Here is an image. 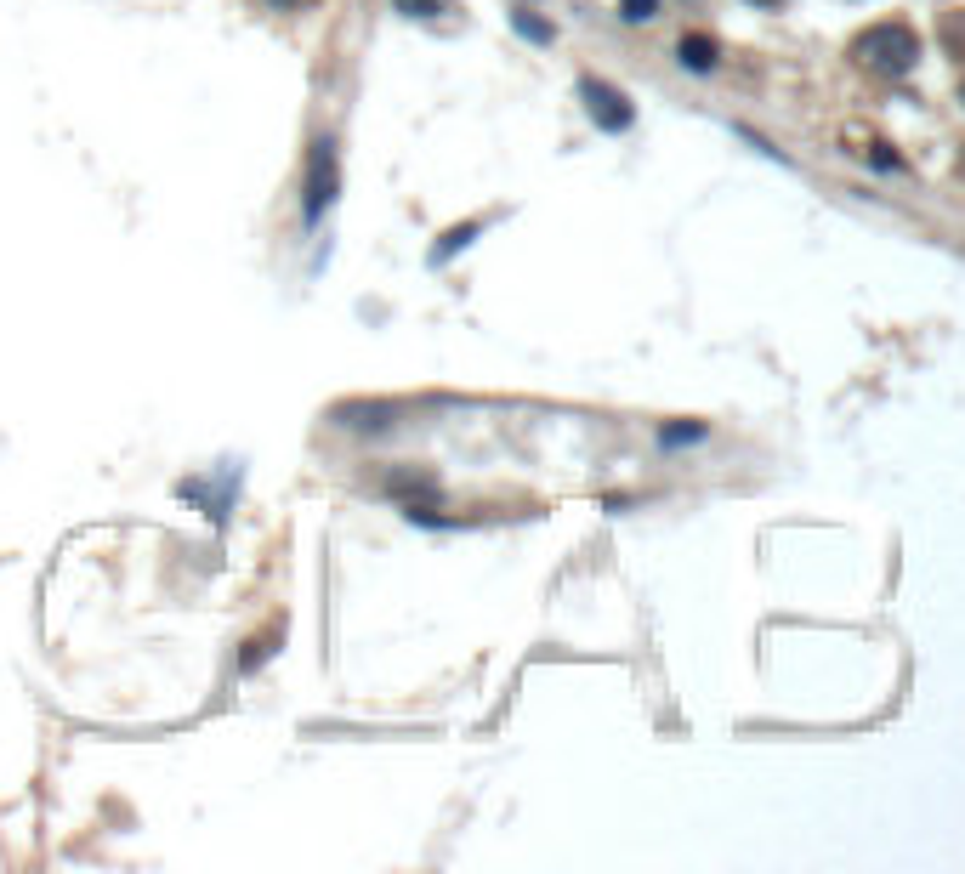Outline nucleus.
Segmentation results:
<instances>
[{"instance_id":"f257e3e1","label":"nucleus","mask_w":965,"mask_h":874,"mask_svg":"<svg viewBox=\"0 0 965 874\" xmlns=\"http://www.w3.org/2000/svg\"><path fill=\"white\" fill-rule=\"evenodd\" d=\"M852 57L869 63V69H880V74H909L920 46H914V35L903 23H875V29H863V35L852 40Z\"/></svg>"},{"instance_id":"f03ea898","label":"nucleus","mask_w":965,"mask_h":874,"mask_svg":"<svg viewBox=\"0 0 965 874\" xmlns=\"http://www.w3.org/2000/svg\"><path fill=\"white\" fill-rule=\"evenodd\" d=\"M335 188H341V159H335V142L318 137L313 154H307V188H301V216L307 222H324V210L335 205Z\"/></svg>"},{"instance_id":"7ed1b4c3","label":"nucleus","mask_w":965,"mask_h":874,"mask_svg":"<svg viewBox=\"0 0 965 874\" xmlns=\"http://www.w3.org/2000/svg\"><path fill=\"white\" fill-rule=\"evenodd\" d=\"M579 97H585V114L597 120V131H631L636 108L619 86H608V80H579Z\"/></svg>"},{"instance_id":"20e7f679","label":"nucleus","mask_w":965,"mask_h":874,"mask_svg":"<svg viewBox=\"0 0 965 874\" xmlns=\"http://www.w3.org/2000/svg\"><path fill=\"white\" fill-rule=\"evenodd\" d=\"M676 57H682V69H693V74H710L721 63V46L710 35H682L676 40Z\"/></svg>"},{"instance_id":"39448f33","label":"nucleus","mask_w":965,"mask_h":874,"mask_svg":"<svg viewBox=\"0 0 965 874\" xmlns=\"http://www.w3.org/2000/svg\"><path fill=\"white\" fill-rule=\"evenodd\" d=\"M511 29H517L528 46H551V40H557V23H545L534 6H511Z\"/></svg>"},{"instance_id":"423d86ee","label":"nucleus","mask_w":965,"mask_h":874,"mask_svg":"<svg viewBox=\"0 0 965 874\" xmlns=\"http://www.w3.org/2000/svg\"><path fill=\"white\" fill-rule=\"evenodd\" d=\"M477 233H483V222H455V228H443V239L432 245V256H426V262H432V267H443L449 256H455V250H466V245H472Z\"/></svg>"},{"instance_id":"0eeeda50","label":"nucleus","mask_w":965,"mask_h":874,"mask_svg":"<svg viewBox=\"0 0 965 874\" xmlns=\"http://www.w3.org/2000/svg\"><path fill=\"white\" fill-rule=\"evenodd\" d=\"M415 489L432 500V494H438V477L432 472H386V494H404V506L415 500Z\"/></svg>"},{"instance_id":"6e6552de","label":"nucleus","mask_w":965,"mask_h":874,"mask_svg":"<svg viewBox=\"0 0 965 874\" xmlns=\"http://www.w3.org/2000/svg\"><path fill=\"white\" fill-rule=\"evenodd\" d=\"M699 437H704V426H699V420H687V426H665L659 443H665V449H682V443H699Z\"/></svg>"},{"instance_id":"1a4fd4ad","label":"nucleus","mask_w":965,"mask_h":874,"mask_svg":"<svg viewBox=\"0 0 965 874\" xmlns=\"http://www.w3.org/2000/svg\"><path fill=\"white\" fill-rule=\"evenodd\" d=\"M619 18L625 23H653L659 18V0H619Z\"/></svg>"},{"instance_id":"9d476101","label":"nucleus","mask_w":965,"mask_h":874,"mask_svg":"<svg viewBox=\"0 0 965 874\" xmlns=\"http://www.w3.org/2000/svg\"><path fill=\"white\" fill-rule=\"evenodd\" d=\"M273 642H279V636H256V642H250L245 653H239V670H245V676H250V670L262 665L267 653H273Z\"/></svg>"},{"instance_id":"9b49d317","label":"nucleus","mask_w":965,"mask_h":874,"mask_svg":"<svg viewBox=\"0 0 965 874\" xmlns=\"http://www.w3.org/2000/svg\"><path fill=\"white\" fill-rule=\"evenodd\" d=\"M392 6H398L404 18H438L443 12V0H392Z\"/></svg>"},{"instance_id":"f8f14e48","label":"nucleus","mask_w":965,"mask_h":874,"mask_svg":"<svg viewBox=\"0 0 965 874\" xmlns=\"http://www.w3.org/2000/svg\"><path fill=\"white\" fill-rule=\"evenodd\" d=\"M262 6H273V12H301L307 0H262Z\"/></svg>"},{"instance_id":"ddd939ff","label":"nucleus","mask_w":965,"mask_h":874,"mask_svg":"<svg viewBox=\"0 0 965 874\" xmlns=\"http://www.w3.org/2000/svg\"><path fill=\"white\" fill-rule=\"evenodd\" d=\"M750 6H778V0H750Z\"/></svg>"}]
</instances>
